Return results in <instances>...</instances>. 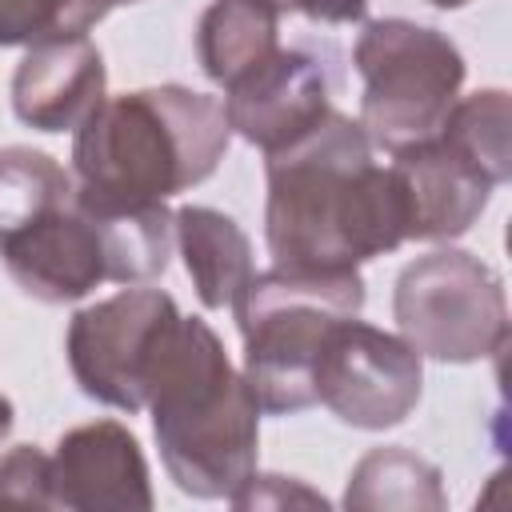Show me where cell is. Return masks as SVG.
Listing matches in <instances>:
<instances>
[{
	"mask_svg": "<svg viewBox=\"0 0 512 512\" xmlns=\"http://www.w3.org/2000/svg\"><path fill=\"white\" fill-rule=\"evenodd\" d=\"M176 316V300L148 284H124L120 292L84 304L64 336L76 388L104 408L128 416L144 412V368Z\"/></svg>",
	"mask_w": 512,
	"mask_h": 512,
	"instance_id": "obj_8",
	"label": "cell"
},
{
	"mask_svg": "<svg viewBox=\"0 0 512 512\" xmlns=\"http://www.w3.org/2000/svg\"><path fill=\"white\" fill-rule=\"evenodd\" d=\"M368 292L360 272H252L232 316L244 340V380L264 416H296L316 404V360L336 320L360 316Z\"/></svg>",
	"mask_w": 512,
	"mask_h": 512,
	"instance_id": "obj_5",
	"label": "cell"
},
{
	"mask_svg": "<svg viewBox=\"0 0 512 512\" xmlns=\"http://www.w3.org/2000/svg\"><path fill=\"white\" fill-rule=\"evenodd\" d=\"M176 252L168 204L100 216L76 196L0 244L12 284L40 304H76L100 284H152Z\"/></svg>",
	"mask_w": 512,
	"mask_h": 512,
	"instance_id": "obj_4",
	"label": "cell"
},
{
	"mask_svg": "<svg viewBox=\"0 0 512 512\" xmlns=\"http://www.w3.org/2000/svg\"><path fill=\"white\" fill-rule=\"evenodd\" d=\"M144 412L168 480L192 500H228L260 456V404L224 340L200 316H176L148 368Z\"/></svg>",
	"mask_w": 512,
	"mask_h": 512,
	"instance_id": "obj_3",
	"label": "cell"
},
{
	"mask_svg": "<svg viewBox=\"0 0 512 512\" xmlns=\"http://www.w3.org/2000/svg\"><path fill=\"white\" fill-rule=\"evenodd\" d=\"M108 12L104 0H0V48L88 36Z\"/></svg>",
	"mask_w": 512,
	"mask_h": 512,
	"instance_id": "obj_19",
	"label": "cell"
},
{
	"mask_svg": "<svg viewBox=\"0 0 512 512\" xmlns=\"http://www.w3.org/2000/svg\"><path fill=\"white\" fill-rule=\"evenodd\" d=\"M344 508L356 512H444L448 492L432 460L412 448L384 444L356 460L344 484Z\"/></svg>",
	"mask_w": 512,
	"mask_h": 512,
	"instance_id": "obj_16",
	"label": "cell"
},
{
	"mask_svg": "<svg viewBox=\"0 0 512 512\" xmlns=\"http://www.w3.org/2000/svg\"><path fill=\"white\" fill-rule=\"evenodd\" d=\"M0 504L52 508V460L36 444H16L0 456Z\"/></svg>",
	"mask_w": 512,
	"mask_h": 512,
	"instance_id": "obj_20",
	"label": "cell"
},
{
	"mask_svg": "<svg viewBox=\"0 0 512 512\" xmlns=\"http://www.w3.org/2000/svg\"><path fill=\"white\" fill-rule=\"evenodd\" d=\"M424 396V356L400 336L360 316L332 324L316 360V404L340 424L384 432L404 424Z\"/></svg>",
	"mask_w": 512,
	"mask_h": 512,
	"instance_id": "obj_9",
	"label": "cell"
},
{
	"mask_svg": "<svg viewBox=\"0 0 512 512\" xmlns=\"http://www.w3.org/2000/svg\"><path fill=\"white\" fill-rule=\"evenodd\" d=\"M392 316L400 336L440 364H476L508 344L504 280L464 248H432L404 264Z\"/></svg>",
	"mask_w": 512,
	"mask_h": 512,
	"instance_id": "obj_7",
	"label": "cell"
},
{
	"mask_svg": "<svg viewBox=\"0 0 512 512\" xmlns=\"http://www.w3.org/2000/svg\"><path fill=\"white\" fill-rule=\"evenodd\" d=\"M12 424H16V408H12V400L0 392V444L8 440V432H12Z\"/></svg>",
	"mask_w": 512,
	"mask_h": 512,
	"instance_id": "obj_23",
	"label": "cell"
},
{
	"mask_svg": "<svg viewBox=\"0 0 512 512\" xmlns=\"http://www.w3.org/2000/svg\"><path fill=\"white\" fill-rule=\"evenodd\" d=\"M392 172L408 208V240L448 244L460 240L488 208L496 184L472 168L440 132L392 152Z\"/></svg>",
	"mask_w": 512,
	"mask_h": 512,
	"instance_id": "obj_12",
	"label": "cell"
},
{
	"mask_svg": "<svg viewBox=\"0 0 512 512\" xmlns=\"http://www.w3.org/2000/svg\"><path fill=\"white\" fill-rule=\"evenodd\" d=\"M232 144L224 100L184 84L104 96L72 132V184L88 212L168 204L204 184Z\"/></svg>",
	"mask_w": 512,
	"mask_h": 512,
	"instance_id": "obj_2",
	"label": "cell"
},
{
	"mask_svg": "<svg viewBox=\"0 0 512 512\" xmlns=\"http://www.w3.org/2000/svg\"><path fill=\"white\" fill-rule=\"evenodd\" d=\"M280 48V12L268 0H212L196 20L200 72L228 88Z\"/></svg>",
	"mask_w": 512,
	"mask_h": 512,
	"instance_id": "obj_15",
	"label": "cell"
},
{
	"mask_svg": "<svg viewBox=\"0 0 512 512\" xmlns=\"http://www.w3.org/2000/svg\"><path fill=\"white\" fill-rule=\"evenodd\" d=\"M108 8H128V4H144V0H104Z\"/></svg>",
	"mask_w": 512,
	"mask_h": 512,
	"instance_id": "obj_25",
	"label": "cell"
},
{
	"mask_svg": "<svg viewBox=\"0 0 512 512\" xmlns=\"http://www.w3.org/2000/svg\"><path fill=\"white\" fill-rule=\"evenodd\" d=\"M264 240L276 268L360 272L408 244V208L392 164L376 160L360 120L328 112L296 144L264 156Z\"/></svg>",
	"mask_w": 512,
	"mask_h": 512,
	"instance_id": "obj_1",
	"label": "cell"
},
{
	"mask_svg": "<svg viewBox=\"0 0 512 512\" xmlns=\"http://www.w3.org/2000/svg\"><path fill=\"white\" fill-rule=\"evenodd\" d=\"M172 232L200 304L208 312L232 308V300L256 272L248 232L228 212L208 204H180L172 212Z\"/></svg>",
	"mask_w": 512,
	"mask_h": 512,
	"instance_id": "obj_14",
	"label": "cell"
},
{
	"mask_svg": "<svg viewBox=\"0 0 512 512\" xmlns=\"http://www.w3.org/2000/svg\"><path fill=\"white\" fill-rule=\"evenodd\" d=\"M440 136L472 164L480 168L496 188L512 176V100L504 88H480L472 96H460L452 112L440 124Z\"/></svg>",
	"mask_w": 512,
	"mask_h": 512,
	"instance_id": "obj_18",
	"label": "cell"
},
{
	"mask_svg": "<svg viewBox=\"0 0 512 512\" xmlns=\"http://www.w3.org/2000/svg\"><path fill=\"white\" fill-rule=\"evenodd\" d=\"M52 508L68 512H148L156 504L140 440L120 420L76 424L56 440Z\"/></svg>",
	"mask_w": 512,
	"mask_h": 512,
	"instance_id": "obj_11",
	"label": "cell"
},
{
	"mask_svg": "<svg viewBox=\"0 0 512 512\" xmlns=\"http://www.w3.org/2000/svg\"><path fill=\"white\" fill-rule=\"evenodd\" d=\"M432 8H464V4H472V0H428Z\"/></svg>",
	"mask_w": 512,
	"mask_h": 512,
	"instance_id": "obj_24",
	"label": "cell"
},
{
	"mask_svg": "<svg viewBox=\"0 0 512 512\" xmlns=\"http://www.w3.org/2000/svg\"><path fill=\"white\" fill-rule=\"evenodd\" d=\"M220 100H224L232 136L260 148L264 156L296 144L332 112L324 64L284 44L268 60L236 76Z\"/></svg>",
	"mask_w": 512,
	"mask_h": 512,
	"instance_id": "obj_10",
	"label": "cell"
},
{
	"mask_svg": "<svg viewBox=\"0 0 512 512\" xmlns=\"http://www.w3.org/2000/svg\"><path fill=\"white\" fill-rule=\"evenodd\" d=\"M76 196L72 172L28 144L0 148V244Z\"/></svg>",
	"mask_w": 512,
	"mask_h": 512,
	"instance_id": "obj_17",
	"label": "cell"
},
{
	"mask_svg": "<svg viewBox=\"0 0 512 512\" xmlns=\"http://www.w3.org/2000/svg\"><path fill=\"white\" fill-rule=\"evenodd\" d=\"M360 92V128L376 152H400L440 132L460 100L468 64L456 40L404 16L368 20L352 48Z\"/></svg>",
	"mask_w": 512,
	"mask_h": 512,
	"instance_id": "obj_6",
	"label": "cell"
},
{
	"mask_svg": "<svg viewBox=\"0 0 512 512\" xmlns=\"http://www.w3.org/2000/svg\"><path fill=\"white\" fill-rule=\"evenodd\" d=\"M104 96V52L88 36L32 44L12 72V112L36 132H76Z\"/></svg>",
	"mask_w": 512,
	"mask_h": 512,
	"instance_id": "obj_13",
	"label": "cell"
},
{
	"mask_svg": "<svg viewBox=\"0 0 512 512\" xmlns=\"http://www.w3.org/2000/svg\"><path fill=\"white\" fill-rule=\"evenodd\" d=\"M280 16L296 12L316 24H360L372 8V0H268Z\"/></svg>",
	"mask_w": 512,
	"mask_h": 512,
	"instance_id": "obj_22",
	"label": "cell"
},
{
	"mask_svg": "<svg viewBox=\"0 0 512 512\" xmlns=\"http://www.w3.org/2000/svg\"><path fill=\"white\" fill-rule=\"evenodd\" d=\"M232 508H328V500L308 488L304 480L296 476H280V472H252L232 496H228Z\"/></svg>",
	"mask_w": 512,
	"mask_h": 512,
	"instance_id": "obj_21",
	"label": "cell"
}]
</instances>
